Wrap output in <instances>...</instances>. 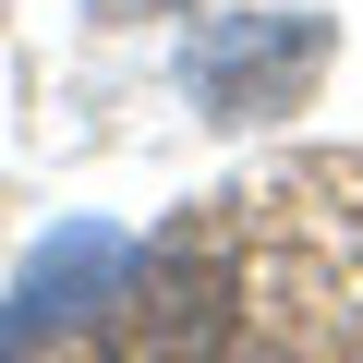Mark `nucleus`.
I'll return each mask as SVG.
<instances>
[{
  "label": "nucleus",
  "instance_id": "20e7f679",
  "mask_svg": "<svg viewBox=\"0 0 363 363\" xmlns=\"http://www.w3.org/2000/svg\"><path fill=\"white\" fill-rule=\"evenodd\" d=\"M97 13H133V0H97Z\"/></svg>",
  "mask_w": 363,
  "mask_h": 363
},
{
  "label": "nucleus",
  "instance_id": "7ed1b4c3",
  "mask_svg": "<svg viewBox=\"0 0 363 363\" xmlns=\"http://www.w3.org/2000/svg\"><path fill=\"white\" fill-rule=\"evenodd\" d=\"M121 267H133V242H121V230H97V218H73V230H61V242L25 267L13 315H0V363H13L37 327H73L85 303H109V291H121Z\"/></svg>",
  "mask_w": 363,
  "mask_h": 363
},
{
  "label": "nucleus",
  "instance_id": "f257e3e1",
  "mask_svg": "<svg viewBox=\"0 0 363 363\" xmlns=\"http://www.w3.org/2000/svg\"><path fill=\"white\" fill-rule=\"evenodd\" d=\"M327 49H339L327 13H218L194 49H182V85H194L206 121H279V109L315 97Z\"/></svg>",
  "mask_w": 363,
  "mask_h": 363
},
{
  "label": "nucleus",
  "instance_id": "f03ea898",
  "mask_svg": "<svg viewBox=\"0 0 363 363\" xmlns=\"http://www.w3.org/2000/svg\"><path fill=\"white\" fill-rule=\"evenodd\" d=\"M242 291L218 255H133L109 291V363H230Z\"/></svg>",
  "mask_w": 363,
  "mask_h": 363
}]
</instances>
